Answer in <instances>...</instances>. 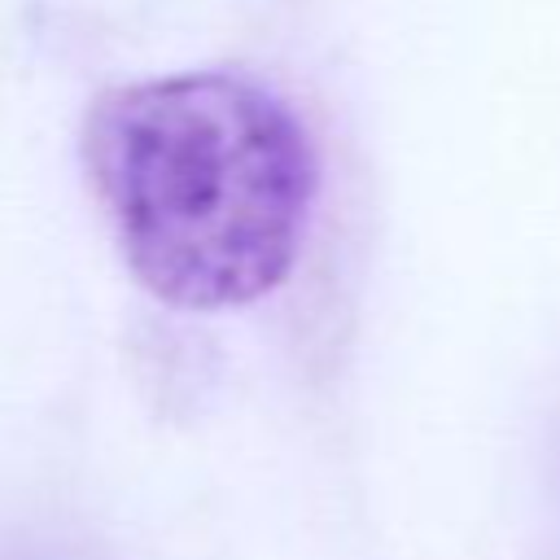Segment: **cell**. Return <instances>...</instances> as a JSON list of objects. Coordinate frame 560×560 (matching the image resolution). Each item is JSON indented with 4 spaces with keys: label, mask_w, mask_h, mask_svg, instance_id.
<instances>
[{
    "label": "cell",
    "mask_w": 560,
    "mask_h": 560,
    "mask_svg": "<svg viewBox=\"0 0 560 560\" xmlns=\"http://www.w3.org/2000/svg\"><path fill=\"white\" fill-rule=\"evenodd\" d=\"M83 171L127 271L179 311L267 298L315 201L302 122L228 70L105 92L83 122Z\"/></svg>",
    "instance_id": "cell-1"
}]
</instances>
